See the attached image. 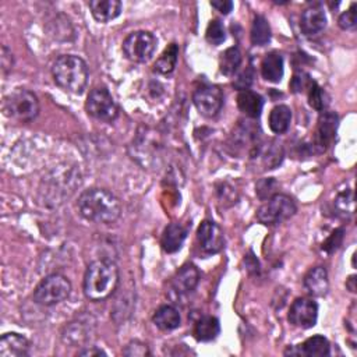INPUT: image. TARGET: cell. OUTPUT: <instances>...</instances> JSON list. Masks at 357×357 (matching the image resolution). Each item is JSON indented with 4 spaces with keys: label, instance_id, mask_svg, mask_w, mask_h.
<instances>
[{
    "label": "cell",
    "instance_id": "cell-12",
    "mask_svg": "<svg viewBox=\"0 0 357 357\" xmlns=\"http://www.w3.org/2000/svg\"><path fill=\"white\" fill-rule=\"evenodd\" d=\"M197 239L200 247L207 254H218L225 247V236H223L222 229L212 220H204L198 227Z\"/></svg>",
    "mask_w": 357,
    "mask_h": 357
},
{
    "label": "cell",
    "instance_id": "cell-30",
    "mask_svg": "<svg viewBox=\"0 0 357 357\" xmlns=\"http://www.w3.org/2000/svg\"><path fill=\"white\" fill-rule=\"evenodd\" d=\"M334 205L339 211V214L352 215L354 212V197H353L352 189H347V187L341 189L335 196Z\"/></svg>",
    "mask_w": 357,
    "mask_h": 357
},
{
    "label": "cell",
    "instance_id": "cell-6",
    "mask_svg": "<svg viewBox=\"0 0 357 357\" xmlns=\"http://www.w3.org/2000/svg\"><path fill=\"white\" fill-rule=\"evenodd\" d=\"M71 293L70 281L60 275L52 274L43 278L34 290V301L39 306L51 307L65 301Z\"/></svg>",
    "mask_w": 357,
    "mask_h": 357
},
{
    "label": "cell",
    "instance_id": "cell-34",
    "mask_svg": "<svg viewBox=\"0 0 357 357\" xmlns=\"http://www.w3.org/2000/svg\"><path fill=\"white\" fill-rule=\"evenodd\" d=\"M123 354L128 356V357H144V356L150 354V350L146 343L139 342V341H133L124 347Z\"/></svg>",
    "mask_w": 357,
    "mask_h": 357
},
{
    "label": "cell",
    "instance_id": "cell-21",
    "mask_svg": "<svg viewBox=\"0 0 357 357\" xmlns=\"http://www.w3.org/2000/svg\"><path fill=\"white\" fill-rule=\"evenodd\" d=\"M238 106L246 116L257 119L262 112L264 100L260 94L251 91V89H243L238 95Z\"/></svg>",
    "mask_w": 357,
    "mask_h": 357
},
{
    "label": "cell",
    "instance_id": "cell-32",
    "mask_svg": "<svg viewBox=\"0 0 357 357\" xmlns=\"http://www.w3.org/2000/svg\"><path fill=\"white\" fill-rule=\"evenodd\" d=\"M308 104L311 108H314L316 111L323 112L327 106L325 102V94L323 91V88L317 85L316 82H312L311 87L308 88Z\"/></svg>",
    "mask_w": 357,
    "mask_h": 357
},
{
    "label": "cell",
    "instance_id": "cell-31",
    "mask_svg": "<svg viewBox=\"0 0 357 357\" xmlns=\"http://www.w3.org/2000/svg\"><path fill=\"white\" fill-rule=\"evenodd\" d=\"M205 38L211 45H215V47H218V45H220L222 42H225V39H227L225 27H223V24L219 20H212L208 24Z\"/></svg>",
    "mask_w": 357,
    "mask_h": 357
},
{
    "label": "cell",
    "instance_id": "cell-22",
    "mask_svg": "<svg viewBox=\"0 0 357 357\" xmlns=\"http://www.w3.org/2000/svg\"><path fill=\"white\" fill-rule=\"evenodd\" d=\"M261 74L270 82H279L284 77V58L278 52L265 55L261 63Z\"/></svg>",
    "mask_w": 357,
    "mask_h": 357
},
{
    "label": "cell",
    "instance_id": "cell-24",
    "mask_svg": "<svg viewBox=\"0 0 357 357\" xmlns=\"http://www.w3.org/2000/svg\"><path fill=\"white\" fill-rule=\"evenodd\" d=\"M220 332L219 320L211 316H205L196 323L194 327V336L200 342H209L214 341Z\"/></svg>",
    "mask_w": 357,
    "mask_h": 357
},
{
    "label": "cell",
    "instance_id": "cell-15",
    "mask_svg": "<svg viewBox=\"0 0 357 357\" xmlns=\"http://www.w3.org/2000/svg\"><path fill=\"white\" fill-rule=\"evenodd\" d=\"M338 116L332 112H324L319 119V126L316 131V147L320 151H325L327 147L334 141L338 130Z\"/></svg>",
    "mask_w": 357,
    "mask_h": 357
},
{
    "label": "cell",
    "instance_id": "cell-1",
    "mask_svg": "<svg viewBox=\"0 0 357 357\" xmlns=\"http://www.w3.org/2000/svg\"><path fill=\"white\" fill-rule=\"evenodd\" d=\"M81 216L100 225H111L122 215V204L119 198L106 189L85 190L77 201Z\"/></svg>",
    "mask_w": 357,
    "mask_h": 357
},
{
    "label": "cell",
    "instance_id": "cell-29",
    "mask_svg": "<svg viewBox=\"0 0 357 357\" xmlns=\"http://www.w3.org/2000/svg\"><path fill=\"white\" fill-rule=\"evenodd\" d=\"M178 59V47L176 43H170L165 49V52L159 56V59L154 65V70L159 74L168 76L172 74Z\"/></svg>",
    "mask_w": 357,
    "mask_h": 357
},
{
    "label": "cell",
    "instance_id": "cell-16",
    "mask_svg": "<svg viewBox=\"0 0 357 357\" xmlns=\"http://www.w3.org/2000/svg\"><path fill=\"white\" fill-rule=\"evenodd\" d=\"M30 346L25 336L16 332L5 334L0 339V357H27Z\"/></svg>",
    "mask_w": 357,
    "mask_h": 357
},
{
    "label": "cell",
    "instance_id": "cell-26",
    "mask_svg": "<svg viewBox=\"0 0 357 357\" xmlns=\"http://www.w3.org/2000/svg\"><path fill=\"white\" fill-rule=\"evenodd\" d=\"M299 347H300L301 356H308V357H324V356H328L331 352L330 342L323 335H316V336L308 338Z\"/></svg>",
    "mask_w": 357,
    "mask_h": 357
},
{
    "label": "cell",
    "instance_id": "cell-35",
    "mask_svg": "<svg viewBox=\"0 0 357 357\" xmlns=\"http://www.w3.org/2000/svg\"><path fill=\"white\" fill-rule=\"evenodd\" d=\"M338 24L342 30H353L356 27V3H353L349 10L341 14Z\"/></svg>",
    "mask_w": 357,
    "mask_h": 357
},
{
    "label": "cell",
    "instance_id": "cell-27",
    "mask_svg": "<svg viewBox=\"0 0 357 357\" xmlns=\"http://www.w3.org/2000/svg\"><path fill=\"white\" fill-rule=\"evenodd\" d=\"M240 66H242V52L239 48L236 47L229 48L220 55L219 70L223 76H228V77L235 76Z\"/></svg>",
    "mask_w": 357,
    "mask_h": 357
},
{
    "label": "cell",
    "instance_id": "cell-13",
    "mask_svg": "<svg viewBox=\"0 0 357 357\" xmlns=\"http://www.w3.org/2000/svg\"><path fill=\"white\" fill-rule=\"evenodd\" d=\"M250 157L253 161H257V163L262 165L264 170L275 169L278 165H281L284 159V148L275 140H271L265 144L258 143L250 152Z\"/></svg>",
    "mask_w": 357,
    "mask_h": 357
},
{
    "label": "cell",
    "instance_id": "cell-36",
    "mask_svg": "<svg viewBox=\"0 0 357 357\" xmlns=\"http://www.w3.org/2000/svg\"><path fill=\"white\" fill-rule=\"evenodd\" d=\"M342 242H343V229H336V231L324 242L323 250H325L327 253L331 254V253L336 251V250L341 247Z\"/></svg>",
    "mask_w": 357,
    "mask_h": 357
},
{
    "label": "cell",
    "instance_id": "cell-8",
    "mask_svg": "<svg viewBox=\"0 0 357 357\" xmlns=\"http://www.w3.org/2000/svg\"><path fill=\"white\" fill-rule=\"evenodd\" d=\"M157 45V38L151 32L136 31L123 41V52L134 63H146L154 56Z\"/></svg>",
    "mask_w": 357,
    "mask_h": 357
},
{
    "label": "cell",
    "instance_id": "cell-4",
    "mask_svg": "<svg viewBox=\"0 0 357 357\" xmlns=\"http://www.w3.org/2000/svg\"><path fill=\"white\" fill-rule=\"evenodd\" d=\"M52 77L63 91L81 95L88 85V66L78 56L62 55L52 66Z\"/></svg>",
    "mask_w": 357,
    "mask_h": 357
},
{
    "label": "cell",
    "instance_id": "cell-17",
    "mask_svg": "<svg viewBox=\"0 0 357 357\" xmlns=\"http://www.w3.org/2000/svg\"><path fill=\"white\" fill-rule=\"evenodd\" d=\"M304 289L316 297H323L327 295L330 288L328 273L324 266H316L307 273L303 281Z\"/></svg>",
    "mask_w": 357,
    "mask_h": 357
},
{
    "label": "cell",
    "instance_id": "cell-41",
    "mask_svg": "<svg viewBox=\"0 0 357 357\" xmlns=\"http://www.w3.org/2000/svg\"><path fill=\"white\" fill-rule=\"evenodd\" d=\"M78 354L80 356H87V357H94V356H106V353L102 350V349H100V347H97V346H91V347H85V349H82V350H80L78 352Z\"/></svg>",
    "mask_w": 357,
    "mask_h": 357
},
{
    "label": "cell",
    "instance_id": "cell-25",
    "mask_svg": "<svg viewBox=\"0 0 357 357\" xmlns=\"http://www.w3.org/2000/svg\"><path fill=\"white\" fill-rule=\"evenodd\" d=\"M292 122V111L286 105H278L275 106L271 113L268 123H270V128L275 134H284L289 130Z\"/></svg>",
    "mask_w": 357,
    "mask_h": 357
},
{
    "label": "cell",
    "instance_id": "cell-14",
    "mask_svg": "<svg viewBox=\"0 0 357 357\" xmlns=\"http://www.w3.org/2000/svg\"><path fill=\"white\" fill-rule=\"evenodd\" d=\"M327 27V16L320 5H312L301 14L300 28L304 35L316 36Z\"/></svg>",
    "mask_w": 357,
    "mask_h": 357
},
{
    "label": "cell",
    "instance_id": "cell-33",
    "mask_svg": "<svg viewBox=\"0 0 357 357\" xmlns=\"http://www.w3.org/2000/svg\"><path fill=\"white\" fill-rule=\"evenodd\" d=\"M277 189V182L274 181V178H262V181L258 182L255 190H257V194L261 200H266V198H271Z\"/></svg>",
    "mask_w": 357,
    "mask_h": 357
},
{
    "label": "cell",
    "instance_id": "cell-23",
    "mask_svg": "<svg viewBox=\"0 0 357 357\" xmlns=\"http://www.w3.org/2000/svg\"><path fill=\"white\" fill-rule=\"evenodd\" d=\"M154 324L162 331H173L181 327L182 319L181 312L173 306H162L159 307L152 317Z\"/></svg>",
    "mask_w": 357,
    "mask_h": 357
},
{
    "label": "cell",
    "instance_id": "cell-28",
    "mask_svg": "<svg viewBox=\"0 0 357 357\" xmlns=\"http://www.w3.org/2000/svg\"><path fill=\"white\" fill-rule=\"evenodd\" d=\"M271 41V27L264 16H255L251 27V42L255 47H265Z\"/></svg>",
    "mask_w": 357,
    "mask_h": 357
},
{
    "label": "cell",
    "instance_id": "cell-11",
    "mask_svg": "<svg viewBox=\"0 0 357 357\" xmlns=\"http://www.w3.org/2000/svg\"><path fill=\"white\" fill-rule=\"evenodd\" d=\"M288 319L290 324H293L295 327L304 328V330L312 328L317 324L319 306L314 300L308 297L297 299L293 301L289 310Z\"/></svg>",
    "mask_w": 357,
    "mask_h": 357
},
{
    "label": "cell",
    "instance_id": "cell-7",
    "mask_svg": "<svg viewBox=\"0 0 357 357\" xmlns=\"http://www.w3.org/2000/svg\"><path fill=\"white\" fill-rule=\"evenodd\" d=\"M297 211L296 203L286 194H275L268 198L257 212V219L266 227L278 225L288 219H290Z\"/></svg>",
    "mask_w": 357,
    "mask_h": 357
},
{
    "label": "cell",
    "instance_id": "cell-37",
    "mask_svg": "<svg viewBox=\"0 0 357 357\" xmlns=\"http://www.w3.org/2000/svg\"><path fill=\"white\" fill-rule=\"evenodd\" d=\"M253 78H254L253 69L249 67V69H246V70L236 78L235 87L239 89V91H243V89H249V87H250L251 82H253Z\"/></svg>",
    "mask_w": 357,
    "mask_h": 357
},
{
    "label": "cell",
    "instance_id": "cell-40",
    "mask_svg": "<svg viewBox=\"0 0 357 357\" xmlns=\"http://www.w3.org/2000/svg\"><path fill=\"white\" fill-rule=\"evenodd\" d=\"M2 67L5 74L13 69V55L6 47L2 48Z\"/></svg>",
    "mask_w": 357,
    "mask_h": 357
},
{
    "label": "cell",
    "instance_id": "cell-9",
    "mask_svg": "<svg viewBox=\"0 0 357 357\" xmlns=\"http://www.w3.org/2000/svg\"><path fill=\"white\" fill-rule=\"evenodd\" d=\"M85 109L89 116L101 122H113L119 115V108L105 87H97L89 93Z\"/></svg>",
    "mask_w": 357,
    "mask_h": 357
},
{
    "label": "cell",
    "instance_id": "cell-5",
    "mask_svg": "<svg viewBox=\"0 0 357 357\" xmlns=\"http://www.w3.org/2000/svg\"><path fill=\"white\" fill-rule=\"evenodd\" d=\"M3 113L19 123L32 122L39 113V101L28 89H16L3 100Z\"/></svg>",
    "mask_w": 357,
    "mask_h": 357
},
{
    "label": "cell",
    "instance_id": "cell-39",
    "mask_svg": "<svg viewBox=\"0 0 357 357\" xmlns=\"http://www.w3.org/2000/svg\"><path fill=\"white\" fill-rule=\"evenodd\" d=\"M211 6L222 14H229L233 9V2H231V0H219V2H211Z\"/></svg>",
    "mask_w": 357,
    "mask_h": 357
},
{
    "label": "cell",
    "instance_id": "cell-10",
    "mask_svg": "<svg viewBox=\"0 0 357 357\" xmlns=\"http://www.w3.org/2000/svg\"><path fill=\"white\" fill-rule=\"evenodd\" d=\"M193 102L205 117H215L223 106V94L216 85H203L193 95Z\"/></svg>",
    "mask_w": 357,
    "mask_h": 357
},
{
    "label": "cell",
    "instance_id": "cell-19",
    "mask_svg": "<svg viewBox=\"0 0 357 357\" xmlns=\"http://www.w3.org/2000/svg\"><path fill=\"white\" fill-rule=\"evenodd\" d=\"M94 19L100 23H109L120 16L122 2L119 0H93L88 3Z\"/></svg>",
    "mask_w": 357,
    "mask_h": 357
},
{
    "label": "cell",
    "instance_id": "cell-38",
    "mask_svg": "<svg viewBox=\"0 0 357 357\" xmlns=\"http://www.w3.org/2000/svg\"><path fill=\"white\" fill-rule=\"evenodd\" d=\"M311 84H312V81L310 80L308 76H306V74H296L293 77V80H292L290 87H292V89H293L295 93H301L304 88H310Z\"/></svg>",
    "mask_w": 357,
    "mask_h": 357
},
{
    "label": "cell",
    "instance_id": "cell-3",
    "mask_svg": "<svg viewBox=\"0 0 357 357\" xmlns=\"http://www.w3.org/2000/svg\"><path fill=\"white\" fill-rule=\"evenodd\" d=\"M119 284V268L111 260H97L88 265L84 275V295L93 301L112 296Z\"/></svg>",
    "mask_w": 357,
    "mask_h": 357
},
{
    "label": "cell",
    "instance_id": "cell-2",
    "mask_svg": "<svg viewBox=\"0 0 357 357\" xmlns=\"http://www.w3.org/2000/svg\"><path fill=\"white\" fill-rule=\"evenodd\" d=\"M80 185L81 176L74 166H58L42 178L39 187L41 203L48 207H58L63 204Z\"/></svg>",
    "mask_w": 357,
    "mask_h": 357
},
{
    "label": "cell",
    "instance_id": "cell-20",
    "mask_svg": "<svg viewBox=\"0 0 357 357\" xmlns=\"http://www.w3.org/2000/svg\"><path fill=\"white\" fill-rule=\"evenodd\" d=\"M186 238H187V229L183 225H181V223H170V225L166 227L162 235V240H161L162 249L166 253L173 254L182 249Z\"/></svg>",
    "mask_w": 357,
    "mask_h": 357
},
{
    "label": "cell",
    "instance_id": "cell-18",
    "mask_svg": "<svg viewBox=\"0 0 357 357\" xmlns=\"http://www.w3.org/2000/svg\"><path fill=\"white\" fill-rule=\"evenodd\" d=\"M200 281V273L197 268L192 264H187L182 266V270L178 271L173 281H172V288L176 293L178 295H186L190 293L196 289Z\"/></svg>",
    "mask_w": 357,
    "mask_h": 357
}]
</instances>
